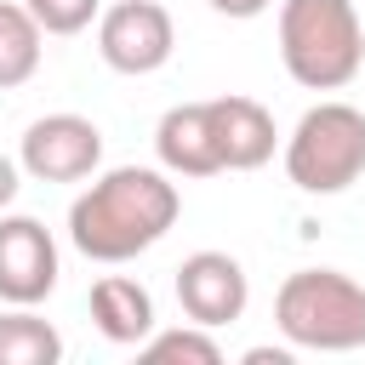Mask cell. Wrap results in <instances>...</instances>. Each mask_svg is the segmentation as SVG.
Segmentation results:
<instances>
[{"instance_id":"30bf717a","label":"cell","mask_w":365,"mask_h":365,"mask_svg":"<svg viewBox=\"0 0 365 365\" xmlns=\"http://www.w3.org/2000/svg\"><path fill=\"white\" fill-rule=\"evenodd\" d=\"M211 131H217V154L222 171H257L274 160V114L257 97H211Z\"/></svg>"},{"instance_id":"ba28073f","label":"cell","mask_w":365,"mask_h":365,"mask_svg":"<svg viewBox=\"0 0 365 365\" xmlns=\"http://www.w3.org/2000/svg\"><path fill=\"white\" fill-rule=\"evenodd\" d=\"M177 302L194 325H234L251 302V279L228 251H194L177 262Z\"/></svg>"},{"instance_id":"2e32d148","label":"cell","mask_w":365,"mask_h":365,"mask_svg":"<svg viewBox=\"0 0 365 365\" xmlns=\"http://www.w3.org/2000/svg\"><path fill=\"white\" fill-rule=\"evenodd\" d=\"M211 11H222V17H234V23H245V17H262L274 0H205Z\"/></svg>"},{"instance_id":"9a60e30c","label":"cell","mask_w":365,"mask_h":365,"mask_svg":"<svg viewBox=\"0 0 365 365\" xmlns=\"http://www.w3.org/2000/svg\"><path fill=\"white\" fill-rule=\"evenodd\" d=\"M23 6L46 34H80L91 29V17H103V0H23Z\"/></svg>"},{"instance_id":"e0dca14e","label":"cell","mask_w":365,"mask_h":365,"mask_svg":"<svg viewBox=\"0 0 365 365\" xmlns=\"http://www.w3.org/2000/svg\"><path fill=\"white\" fill-rule=\"evenodd\" d=\"M17 171H23V165H17V160H6V154H0V211H6V205H11V200H17V188H23V182H17Z\"/></svg>"},{"instance_id":"3957f363","label":"cell","mask_w":365,"mask_h":365,"mask_svg":"<svg viewBox=\"0 0 365 365\" xmlns=\"http://www.w3.org/2000/svg\"><path fill=\"white\" fill-rule=\"evenodd\" d=\"M274 325L291 348L354 354L365 348V285L342 268H297L274 291Z\"/></svg>"},{"instance_id":"8fae6325","label":"cell","mask_w":365,"mask_h":365,"mask_svg":"<svg viewBox=\"0 0 365 365\" xmlns=\"http://www.w3.org/2000/svg\"><path fill=\"white\" fill-rule=\"evenodd\" d=\"M91 325L120 342V348H143V336L154 331V297L148 285L125 279V274H103L91 285Z\"/></svg>"},{"instance_id":"4fadbf2b","label":"cell","mask_w":365,"mask_h":365,"mask_svg":"<svg viewBox=\"0 0 365 365\" xmlns=\"http://www.w3.org/2000/svg\"><path fill=\"white\" fill-rule=\"evenodd\" d=\"M63 359V331L40 319L34 308L0 314V365H57Z\"/></svg>"},{"instance_id":"5bb4252c","label":"cell","mask_w":365,"mask_h":365,"mask_svg":"<svg viewBox=\"0 0 365 365\" xmlns=\"http://www.w3.org/2000/svg\"><path fill=\"white\" fill-rule=\"evenodd\" d=\"M143 359L148 365H222V342L211 336V325H177V331H148L143 336Z\"/></svg>"},{"instance_id":"9c48e42d","label":"cell","mask_w":365,"mask_h":365,"mask_svg":"<svg viewBox=\"0 0 365 365\" xmlns=\"http://www.w3.org/2000/svg\"><path fill=\"white\" fill-rule=\"evenodd\" d=\"M154 154L171 177H217L222 154H217V131H211V103L165 108L154 125Z\"/></svg>"},{"instance_id":"7a4b0ae2","label":"cell","mask_w":365,"mask_h":365,"mask_svg":"<svg viewBox=\"0 0 365 365\" xmlns=\"http://www.w3.org/2000/svg\"><path fill=\"white\" fill-rule=\"evenodd\" d=\"M279 63L302 91H342L365 68L354 0H279Z\"/></svg>"},{"instance_id":"ac0fdd59","label":"cell","mask_w":365,"mask_h":365,"mask_svg":"<svg viewBox=\"0 0 365 365\" xmlns=\"http://www.w3.org/2000/svg\"><path fill=\"white\" fill-rule=\"evenodd\" d=\"M245 365H291V342L285 348H245Z\"/></svg>"},{"instance_id":"7c38bea8","label":"cell","mask_w":365,"mask_h":365,"mask_svg":"<svg viewBox=\"0 0 365 365\" xmlns=\"http://www.w3.org/2000/svg\"><path fill=\"white\" fill-rule=\"evenodd\" d=\"M40 40L46 29L34 23V11L17 0H0V91H17L40 74V51H46Z\"/></svg>"},{"instance_id":"52a82bcc","label":"cell","mask_w":365,"mask_h":365,"mask_svg":"<svg viewBox=\"0 0 365 365\" xmlns=\"http://www.w3.org/2000/svg\"><path fill=\"white\" fill-rule=\"evenodd\" d=\"M57 240L40 217H0V302L34 308L57 291Z\"/></svg>"},{"instance_id":"6da1fadb","label":"cell","mask_w":365,"mask_h":365,"mask_svg":"<svg viewBox=\"0 0 365 365\" xmlns=\"http://www.w3.org/2000/svg\"><path fill=\"white\" fill-rule=\"evenodd\" d=\"M177 211H182V194L165 177V165L160 171L154 165H114V171L91 177L86 194H74L68 240L91 262H131L171 234Z\"/></svg>"},{"instance_id":"8992f818","label":"cell","mask_w":365,"mask_h":365,"mask_svg":"<svg viewBox=\"0 0 365 365\" xmlns=\"http://www.w3.org/2000/svg\"><path fill=\"white\" fill-rule=\"evenodd\" d=\"M17 165L34 182H80L103 165V131L86 114H46L23 131Z\"/></svg>"},{"instance_id":"5b68a950","label":"cell","mask_w":365,"mask_h":365,"mask_svg":"<svg viewBox=\"0 0 365 365\" xmlns=\"http://www.w3.org/2000/svg\"><path fill=\"white\" fill-rule=\"evenodd\" d=\"M97 51L114 74H154L177 51V23L160 0H114L97 17Z\"/></svg>"},{"instance_id":"277c9868","label":"cell","mask_w":365,"mask_h":365,"mask_svg":"<svg viewBox=\"0 0 365 365\" xmlns=\"http://www.w3.org/2000/svg\"><path fill=\"white\" fill-rule=\"evenodd\" d=\"M285 177L302 194H342L365 177V108L314 103L285 137Z\"/></svg>"}]
</instances>
